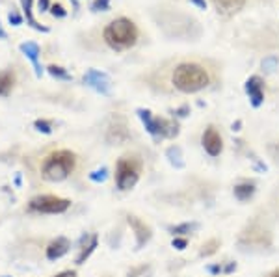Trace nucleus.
I'll use <instances>...</instances> for the list:
<instances>
[{
  "label": "nucleus",
  "instance_id": "1",
  "mask_svg": "<svg viewBox=\"0 0 279 277\" xmlns=\"http://www.w3.org/2000/svg\"><path fill=\"white\" fill-rule=\"evenodd\" d=\"M171 82L179 92L195 93L208 86L210 76H208L207 69L199 64H181L175 67Z\"/></svg>",
  "mask_w": 279,
  "mask_h": 277
},
{
  "label": "nucleus",
  "instance_id": "2",
  "mask_svg": "<svg viewBox=\"0 0 279 277\" xmlns=\"http://www.w3.org/2000/svg\"><path fill=\"white\" fill-rule=\"evenodd\" d=\"M77 166V156L75 152L67 151V149H60V151L51 152L41 166V177L49 180V182H60L69 177Z\"/></svg>",
  "mask_w": 279,
  "mask_h": 277
},
{
  "label": "nucleus",
  "instance_id": "3",
  "mask_svg": "<svg viewBox=\"0 0 279 277\" xmlns=\"http://www.w3.org/2000/svg\"><path fill=\"white\" fill-rule=\"evenodd\" d=\"M138 40V30L134 26V22L129 19H116L112 20L108 26L104 28V41L116 48V50H123V48H129L136 43Z\"/></svg>",
  "mask_w": 279,
  "mask_h": 277
},
{
  "label": "nucleus",
  "instance_id": "4",
  "mask_svg": "<svg viewBox=\"0 0 279 277\" xmlns=\"http://www.w3.org/2000/svg\"><path fill=\"white\" fill-rule=\"evenodd\" d=\"M140 162L134 158H129V156H123V158L117 160L116 166V184L119 190H130L138 184L140 180Z\"/></svg>",
  "mask_w": 279,
  "mask_h": 277
},
{
  "label": "nucleus",
  "instance_id": "5",
  "mask_svg": "<svg viewBox=\"0 0 279 277\" xmlns=\"http://www.w3.org/2000/svg\"><path fill=\"white\" fill-rule=\"evenodd\" d=\"M71 206V201L58 196H38L28 203V210L38 214H62Z\"/></svg>",
  "mask_w": 279,
  "mask_h": 277
},
{
  "label": "nucleus",
  "instance_id": "6",
  "mask_svg": "<svg viewBox=\"0 0 279 277\" xmlns=\"http://www.w3.org/2000/svg\"><path fill=\"white\" fill-rule=\"evenodd\" d=\"M240 242L246 246H253V248H266V246H270V232L255 225V227H249L247 231L242 232Z\"/></svg>",
  "mask_w": 279,
  "mask_h": 277
},
{
  "label": "nucleus",
  "instance_id": "7",
  "mask_svg": "<svg viewBox=\"0 0 279 277\" xmlns=\"http://www.w3.org/2000/svg\"><path fill=\"white\" fill-rule=\"evenodd\" d=\"M201 144H203V149H205L210 156H218V154L223 151V140H221L220 132L216 130L214 126H208L207 130L203 132Z\"/></svg>",
  "mask_w": 279,
  "mask_h": 277
},
{
  "label": "nucleus",
  "instance_id": "8",
  "mask_svg": "<svg viewBox=\"0 0 279 277\" xmlns=\"http://www.w3.org/2000/svg\"><path fill=\"white\" fill-rule=\"evenodd\" d=\"M129 225L132 227V231L136 234V248H143V246L147 244L153 236V232H151V227L145 222L142 220H138L136 216H129Z\"/></svg>",
  "mask_w": 279,
  "mask_h": 277
},
{
  "label": "nucleus",
  "instance_id": "9",
  "mask_svg": "<svg viewBox=\"0 0 279 277\" xmlns=\"http://www.w3.org/2000/svg\"><path fill=\"white\" fill-rule=\"evenodd\" d=\"M69 250H71V242H69L65 236H58V238H54L51 244L47 246L45 255H47L49 260H58V258H62L64 255H67Z\"/></svg>",
  "mask_w": 279,
  "mask_h": 277
},
{
  "label": "nucleus",
  "instance_id": "10",
  "mask_svg": "<svg viewBox=\"0 0 279 277\" xmlns=\"http://www.w3.org/2000/svg\"><path fill=\"white\" fill-rule=\"evenodd\" d=\"M86 82H88V86H91L93 90H97L101 93H108V90H110L108 76L103 73H97V71H90L86 74Z\"/></svg>",
  "mask_w": 279,
  "mask_h": 277
},
{
  "label": "nucleus",
  "instance_id": "11",
  "mask_svg": "<svg viewBox=\"0 0 279 277\" xmlns=\"http://www.w3.org/2000/svg\"><path fill=\"white\" fill-rule=\"evenodd\" d=\"M129 138V130H127V125H125L123 119H116V123H112L110 128H108V136L106 140L108 142H116V144H121L125 140Z\"/></svg>",
  "mask_w": 279,
  "mask_h": 277
},
{
  "label": "nucleus",
  "instance_id": "12",
  "mask_svg": "<svg viewBox=\"0 0 279 277\" xmlns=\"http://www.w3.org/2000/svg\"><path fill=\"white\" fill-rule=\"evenodd\" d=\"M212 4H214V8L218 10V12H221V14H236L238 10H242L244 8V4H246V0H210Z\"/></svg>",
  "mask_w": 279,
  "mask_h": 277
},
{
  "label": "nucleus",
  "instance_id": "13",
  "mask_svg": "<svg viewBox=\"0 0 279 277\" xmlns=\"http://www.w3.org/2000/svg\"><path fill=\"white\" fill-rule=\"evenodd\" d=\"M246 92L249 95V99H251V104L253 106H259L262 102V84H260V80L257 76L247 80L246 84Z\"/></svg>",
  "mask_w": 279,
  "mask_h": 277
},
{
  "label": "nucleus",
  "instance_id": "14",
  "mask_svg": "<svg viewBox=\"0 0 279 277\" xmlns=\"http://www.w3.org/2000/svg\"><path fill=\"white\" fill-rule=\"evenodd\" d=\"M21 50L25 52V56H28V58L32 60L34 69H36V74H38V76H41V67H39V64H38V58H39V46H38V43H34V41L23 43V45H21Z\"/></svg>",
  "mask_w": 279,
  "mask_h": 277
},
{
  "label": "nucleus",
  "instance_id": "15",
  "mask_svg": "<svg viewBox=\"0 0 279 277\" xmlns=\"http://www.w3.org/2000/svg\"><path fill=\"white\" fill-rule=\"evenodd\" d=\"M255 196V182H240V184L234 186V198L238 201H249Z\"/></svg>",
  "mask_w": 279,
  "mask_h": 277
},
{
  "label": "nucleus",
  "instance_id": "16",
  "mask_svg": "<svg viewBox=\"0 0 279 277\" xmlns=\"http://www.w3.org/2000/svg\"><path fill=\"white\" fill-rule=\"evenodd\" d=\"M97 244H99V238H97V234H91V238H90V244H86V246H82V250H80V255L77 257V264H84L88 258H90V255L95 251V248H97Z\"/></svg>",
  "mask_w": 279,
  "mask_h": 277
},
{
  "label": "nucleus",
  "instance_id": "17",
  "mask_svg": "<svg viewBox=\"0 0 279 277\" xmlns=\"http://www.w3.org/2000/svg\"><path fill=\"white\" fill-rule=\"evenodd\" d=\"M13 84H15V74L12 71L0 73V95H8L13 90Z\"/></svg>",
  "mask_w": 279,
  "mask_h": 277
},
{
  "label": "nucleus",
  "instance_id": "18",
  "mask_svg": "<svg viewBox=\"0 0 279 277\" xmlns=\"http://www.w3.org/2000/svg\"><path fill=\"white\" fill-rule=\"evenodd\" d=\"M199 225L195 224V222H186V224H181V225H175V227H171V232L175 234V236H181V234H188V232L195 231Z\"/></svg>",
  "mask_w": 279,
  "mask_h": 277
},
{
  "label": "nucleus",
  "instance_id": "19",
  "mask_svg": "<svg viewBox=\"0 0 279 277\" xmlns=\"http://www.w3.org/2000/svg\"><path fill=\"white\" fill-rule=\"evenodd\" d=\"M21 2H23V10H25L28 22H30L34 28H38V30H47V28H43L41 24H38V22H36V19H34V15H32V0H21Z\"/></svg>",
  "mask_w": 279,
  "mask_h": 277
},
{
  "label": "nucleus",
  "instance_id": "20",
  "mask_svg": "<svg viewBox=\"0 0 279 277\" xmlns=\"http://www.w3.org/2000/svg\"><path fill=\"white\" fill-rule=\"evenodd\" d=\"M220 248V240H216V238H210L208 242L201 246V255L203 257H210V255H214L216 251Z\"/></svg>",
  "mask_w": 279,
  "mask_h": 277
},
{
  "label": "nucleus",
  "instance_id": "21",
  "mask_svg": "<svg viewBox=\"0 0 279 277\" xmlns=\"http://www.w3.org/2000/svg\"><path fill=\"white\" fill-rule=\"evenodd\" d=\"M236 270V262H225V264H214V266H208L210 274H231Z\"/></svg>",
  "mask_w": 279,
  "mask_h": 277
},
{
  "label": "nucleus",
  "instance_id": "22",
  "mask_svg": "<svg viewBox=\"0 0 279 277\" xmlns=\"http://www.w3.org/2000/svg\"><path fill=\"white\" fill-rule=\"evenodd\" d=\"M168 158H169V162L173 166H177V168H182V160H181V149L179 147H169L168 149Z\"/></svg>",
  "mask_w": 279,
  "mask_h": 277
},
{
  "label": "nucleus",
  "instance_id": "23",
  "mask_svg": "<svg viewBox=\"0 0 279 277\" xmlns=\"http://www.w3.org/2000/svg\"><path fill=\"white\" fill-rule=\"evenodd\" d=\"M106 177H108V170H106V168H101V170H97V172L90 173V178L93 180V182H104Z\"/></svg>",
  "mask_w": 279,
  "mask_h": 277
},
{
  "label": "nucleus",
  "instance_id": "24",
  "mask_svg": "<svg viewBox=\"0 0 279 277\" xmlns=\"http://www.w3.org/2000/svg\"><path fill=\"white\" fill-rule=\"evenodd\" d=\"M34 125H36V128H38L39 132H43V134H51V132H52L51 123H49V121H45V119H38Z\"/></svg>",
  "mask_w": 279,
  "mask_h": 277
},
{
  "label": "nucleus",
  "instance_id": "25",
  "mask_svg": "<svg viewBox=\"0 0 279 277\" xmlns=\"http://www.w3.org/2000/svg\"><path fill=\"white\" fill-rule=\"evenodd\" d=\"M49 73H51L52 76H60V78H69V74L65 73L62 67H56V66L49 67Z\"/></svg>",
  "mask_w": 279,
  "mask_h": 277
},
{
  "label": "nucleus",
  "instance_id": "26",
  "mask_svg": "<svg viewBox=\"0 0 279 277\" xmlns=\"http://www.w3.org/2000/svg\"><path fill=\"white\" fill-rule=\"evenodd\" d=\"M171 246H173L175 250H184V248L188 246V240H186V238H181V236H175L173 238V242H171Z\"/></svg>",
  "mask_w": 279,
  "mask_h": 277
},
{
  "label": "nucleus",
  "instance_id": "27",
  "mask_svg": "<svg viewBox=\"0 0 279 277\" xmlns=\"http://www.w3.org/2000/svg\"><path fill=\"white\" fill-rule=\"evenodd\" d=\"M51 12H52V15H58V17H64L65 15V10L60 4H54V6H51Z\"/></svg>",
  "mask_w": 279,
  "mask_h": 277
},
{
  "label": "nucleus",
  "instance_id": "28",
  "mask_svg": "<svg viewBox=\"0 0 279 277\" xmlns=\"http://www.w3.org/2000/svg\"><path fill=\"white\" fill-rule=\"evenodd\" d=\"M54 277H77V272L75 270H65V272H60L58 276Z\"/></svg>",
  "mask_w": 279,
  "mask_h": 277
},
{
  "label": "nucleus",
  "instance_id": "29",
  "mask_svg": "<svg viewBox=\"0 0 279 277\" xmlns=\"http://www.w3.org/2000/svg\"><path fill=\"white\" fill-rule=\"evenodd\" d=\"M10 20H12L13 24H21V17L17 14H10Z\"/></svg>",
  "mask_w": 279,
  "mask_h": 277
},
{
  "label": "nucleus",
  "instance_id": "30",
  "mask_svg": "<svg viewBox=\"0 0 279 277\" xmlns=\"http://www.w3.org/2000/svg\"><path fill=\"white\" fill-rule=\"evenodd\" d=\"M49 8V0H39V12Z\"/></svg>",
  "mask_w": 279,
  "mask_h": 277
},
{
  "label": "nucleus",
  "instance_id": "31",
  "mask_svg": "<svg viewBox=\"0 0 279 277\" xmlns=\"http://www.w3.org/2000/svg\"><path fill=\"white\" fill-rule=\"evenodd\" d=\"M106 4H108V0H97V2H95V6H93V8H104Z\"/></svg>",
  "mask_w": 279,
  "mask_h": 277
},
{
  "label": "nucleus",
  "instance_id": "32",
  "mask_svg": "<svg viewBox=\"0 0 279 277\" xmlns=\"http://www.w3.org/2000/svg\"><path fill=\"white\" fill-rule=\"evenodd\" d=\"M268 277H279V270L272 272V274H270V276H268Z\"/></svg>",
  "mask_w": 279,
  "mask_h": 277
},
{
  "label": "nucleus",
  "instance_id": "33",
  "mask_svg": "<svg viewBox=\"0 0 279 277\" xmlns=\"http://www.w3.org/2000/svg\"><path fill=\"white\" fill-rule=\"evenodd\" d=\"M0 38H6V34H4V30L0 28Z\"/></svg>",
  "mask_w": 279,
  "mask_h": 277
}]
</instances>
